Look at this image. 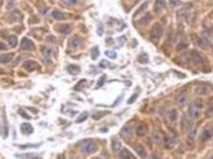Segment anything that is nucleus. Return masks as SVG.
I'll return each mask as SVG.
<instances>
[{"mask_svg":"<svg viewBox=\"0 0 213 159\" xmlns=\"http://www.w3.org/2000/svg\"><path fill=\"white\" fill-rule=\"evenodd\" d=\"M81 150L83 151V153L92 154V153H95V151L97 150V147H96V144L93 143V141L85 140V141H82V143H81Z\"/></svg>","mask_w":213,"mask_h":159,"instance_id":"1","label":"nucleus"},{"mask_svg":"<svg viewBox=\"0 0 213 159\" xmlns=\"http://www.w3.org/2000/svg\"><path fill=\"white\" fill-rule=\"evenodd\" d=\"M201 109H202V102L195 101L193 103H190V106H189V115H190V117H193V119H198L199 115H201Z\"/></svg>","mask_w":213,"mask_h":159,"instance_id":"2","label":"nucleus"},{"mask_svg":"<svg viewBox=\"0 0 213 159\" xmlns=\"http://www.w3.org/2000/svg\"><path fill=\"white\" fill-rule=\"evenodd\" d=\"M162 34H163V28H162V25L160 24H154L153 25V28H151V32H150V38H151V40H156V39H159L160 37H162Z\"/></svg>","mask_w":213,"mask_h":159,"instance_id":"3","label":"nucleus"},{"mask_svg":"<svg viewBox=\"0 0 213 159\" xmlns=\"http://www.w3.org/2000/svg\"><path fill=\"white\" fill-rule=\"evenodd\" d=\"M79 46H81V38L79 37L75 36V37L69 38V40H68V48L69 49H77Z\"/></svg>","mask_w":213,"mask_h":159,"instance_id":"4","label":"nucleus"},{"mask_svg":"<svg viewBox=\"0 0 213 159\" xmlns=\"http://www.w3.org/2000/svg\"><path fill=\"white\" fill-rule=\"evenodd\" d=\"M22 49L24 51H33L34 49V43L28 38H23L22 39Z\"/></svg>","mask_w":213,"mask_h":159,"instance_id":"5","label":"nucleus"},{"mask_svg":"<svg viewBox=\"0 0 213 159\" xmlns=\"http://www.w3.org/2000/svg\"><path fill=\"white\" fill-rule=\"evenodd\" d=\"M146 133H148V125H146L145 123H140L138 126H136V134H138L139 136L145 135Z\"/></svg>","mask_w":213,"mask_h":159,"instance_id":"6","label":"nucleus"},{"mask_svg":"<svg viewBox=\"0 0 213 159\" xmlns=\"http://www.w3.org/2000/svg\"><path fill=\"white\" fill-rule=\"evenodd\" d=\"M38 67H39V66H38V63L34 62V61H27L25 63H24V68H25L27 71H29V72L36 71Z\"/></svg>","mask_w":213,"mask_h":159,"instance_id":"7","label":"nucleus"},{"mask_svg":"<svg viewBox=\"0 0 213 159\" xmlns=\"http://www.w3.org/2000/svg\"><path fill=\"white\" fill-rule=\"evenodd\" d=\"M10 19H12V22H22L23 14L19 12V10H14V12L12 13V15H10Z\"/></svg>","mask_w":213,"mask_h":159,"instance_id":"8","label":"nucleus"},{"mask_svg":"<svg viewBox=\"0 0 213 159\" xmlns=\"http://www.w3.org/2000/svg\"><path fill=\"white\" fill-rule=\"evenodd\" d=\"M20 129H22L23 134H32L33 133V126L28 123H23L22 125H20Z\"/></svg>","mask_w":213,"mask_h":159,"instance_id":"9","label":"nucleus"},{"mask_svg":"<svg viewBox=\"0 0 213 159\" xmlns=\"http://www.w3.org/2000/svg\"><path fill=\"white\" fill-rule=\"evenodd\" d=\"M190 58L193 60L194 63H198V64H201L202 62H203V58H202V56L198 53V52H195V51H193L190 53Z\"/></svg>","mask_w":213,"mask_h":159,"instance_id":"10","label":"nucleus"},{"mask_svg":"<svg viewBox=\"0 0 213 159\" xmlns=\"http://www.w3.org/2000/svg\"><path fill=\"white\" fill-rule=\"evenodd\" d=\"M135 150H136V153H138V155L140 158H146V151H145V148L142 147L141 144H138V145H135Z\"/></svg>","mask_w":213,"mask_h":159,"instance_id":"11","label":"nucleus"},{"mask_svg":"<svg viewBox=\"0 0 213 159\" xmlns=\"http://www.w3.org/2000/svg\"><path fill=\"white\" fill-rule=\"evenodd\" d=\"M120 157H121V159H135V157L131 154V151L127 149L120 150Z\"/></svg>","mask_w":213,"mask_h":159,"instance_id":"12","label":"nucleus"},{"mask_svg":"<svg viewBox=\"0 0 213 159\" xmlns=\"http://www.w3.org/2000/svg\"><path fill=\"white\" fill-rule=\"evenodd\" d=\"M212 136H213V130L212 129H204L203 134H202V140H203V141L209 140Z\"/></svg>","mask_w":213,"mask_h":159,"instance_id":"13","label":"nucleus"},{"mask_svg":"<svg viewBox=\"0 0 213 159\" xmlns=\"http://www.w3.org/2000/svg\"><path fill=\"white\" fill-rule=\"evenodd\" d=\"M67 72L68 73H71V75H77V73H79V67L78 66H76V64H69V66H67Z\"/></svg>","mask_w":213,"mask_h":159,"instance_id":"14","label":"nucleus"},{"mask_svg":"<svg viewBox=\"0 0 213 159\" xmlns=\"http://www.w3.org/2000/svg\"><path fill=\"white\" fill-rule=\"evenodd\" d=\"M165 0H155V12H160V10H163L164 8H165Z\"/></svg>","mask_w":213,"mask_h":159,"instance_id":"15","label":"nucleus"},{"mask_svg":"<svg viewBox=\"0 0 213 159\" xmlns=\"http://www.w3.org/2000/svg\"><path fill=\"white\" fill-rule=\"evenodd\" d=\"M55 29H57L59 33H62V34H67V33L71 32V25H68V24H64V25H59V27H57Z\"/></svg>","mask_w":213,"mask_h":159,"instance_id":"16","label":"nucleus"},{"mask_svg":"<svg viewBox=\"0 0 213 159\" xmlns=\"http://www.w3.org/2000/svg\"><path fill=\"white\" fill-rule=\"evenodd\" d=\"M52 16H53L55 20H63L66 18V14L59 12V10H54V12H52Z\"/></svg>","mask_w":213,"mask_h":159,"instance_id":"17","label":"nucleus"},{"mask_svg":"<svg viewBox=\"0 0 213 159\" xmlns=\"http://www.w3.org/2000/svg\"><path fill=\"white\" fill-rule=\"evenodd\" d=\"M13 57H14V56H13L12 53L3 54V56H0V63H9V62H12Z\"/></svg>","mask_w":213,"mask_h":159,"instance_id":"18","label":"nucleus"},{"mask_svg":"<svg viewBox=\"0 0 213 159\" xmlns=\"http://www.w3.org/2000/svg\"><path fill=\"white\" fill-rule=\"evenodd\" d=\"M18 158H23V159H40L39 155L37 154H30V153H27V154H16Z\"/></svg>","mask_w":213,"mask_h":159,"instance_id":"19","label":"nucleus"},{"mask_svg":"<svg viewBox=\"0 0 213 159\" xmlns=\"http://www.w3.org/2000/svg\"><path fill=\"white\" fill-rule=\"evenodd\" d=\"M120 135L123 136L124 139H129V138L131 136V131H130V129H129L127 126H125V127H123V129H121Z\"/></svg>","mask_w":213,"mask_h":159,"instance_id":"20","label":"nucleus"},{"mask_svg":"<svg viewBox=\"0 0 213 159\" xmlns=\"http://www.w3.org/2000/svg\"><path fill=\"white\" fill-rule=\"evenodd\" d=\"M168 119H169V121H172V123L177 121L178 120V111L177 110H170V111L168 112Z\"/></svg>","mask_w":213,"mask_h":159,"instance_id":"21","label":"nucleus"},{"mask_svg":"<svg viewBox=\"0 0 213 159\" xmlns=\"http://www.w3.org/2000/svg\"><path fill=\"white\" fill-rule=\"evenodd\" d=\"M209 92V88H208V86H204V85H199L197 87V94H199V95H207Z\"/></svg>","mask_w":213,"mask_h":159,"instance_id":"22","label":"nucleus"},{"mask_svg":"<svg viewBox=\"0 0 213 159\" xmlns=\"http://www.w3.org/2000/svg\"><path fill=\"white\" fill-rule=\"evenodd\" d=\"M195 131H197V127L193 126L192 129H189V131H188V140H189V143L192 144L194 140V136H195Z\"/></svg>","mask_w":213,"mask_h":159,"instance_id":"23","label":"nucleus"},{"mask_svg":"<svg viewBox=\"0 0 213 159\" xmlns=\"http://www.w3.org/2000/svg\"><path fill=\"white\" fill-rule=\"evenodd\" d=\"M8 42H9V46L14 48V47H16V44H18V38H16L15 36H9Z\"/></svg>","mask_w":213,"mask_h":159,"instance_id":"24","label":"nucleus"},{"mask_svg":"<svg viewBox=\"0 0 213 159\" xmlns=\"http://www.w3.org/2000/svg\"><path fill=\"white\" fill-rule=\"evenodd\" d=\"M85 86H87V80H79V82L75 86V90L76 91H81Z\"/></svg>","mask_w":213,"mask_h":159,"instance_id":"25","label":"nucleus"},{"mask_svg":"<svg viewBox=\"0 0 213 159\" xmlns=\"http://www.w3.org/2000/svg\"><path fill=\"white\" fill-rule=\"evenodd\" d=\"M175 136H166V141H165V145L168 148H172L174 144H175Z\"/></svg>","mask_w":213,"mask_h":159,"instance_id":"26","label":"nucleus"},{"mask_svg":"<svg viewBox=\"0 0 213 159\" xmlns=\"http://www.w3.org/2000/svg\"><path fill=\"white\" fill-rule=\"evenodd\" d=\"M112 150L114 151H120L121 150V143L118 140H112Z\"/></svg>","mask_w":213,"mask_h":159,"instance_id":"27","label":"nucleus"},{"mask_svg":"<svg viewBox=\"0 0 213 159\" xmlns=\"http://www.w3.org/2000/svg\"><path fill=\"white\" fill-rule=\"evenodd\" d=\"M42 52H43V54H44L45 61H49L51 60V49H49V48L43 47V48H42Z\"/></svg>","mask_w":213,"mask_h":159,"instance_id":"28","label":"nucleus"},{"mask_svg":"<svg viewBox=\"0 0 213 159\" xmlns=\"http://www.w3.org/2000/svg\"><path fill=\"white\" fill-rule=\"evenodd\" d=\"M87 116H88V115H87V112H82L81 115H79V116L77 117V120H76V123H77V124H81V123H83V121H85V120L87 119Z\"/></svg>","mask_w":213,"mask_h":159,"instance_id":"29","label":"nucleus"},{"mask_svg":"<svg viewBox=\"0 0 213 159\" xmlns=\"http://www.w3.org/2000/svg\"><path fill=\"white\" fill-rule=\"evenodd\" d=\"M106 114H107V111H100V112H95V114H93V115H92V117H93V119H95V120H99V119H101V117H102V116H105V115H106Z\"/></svg>","mask_w":213,"mask_h":159,"instance_id":"30","label":"nucleus"},{"mask_svg":"<svg viewBox=\"0 0 213 159\" xmlns=\"http://www.w3.org/2000/svg\"><path fill=\"white\" fill-rule=\"evenodd\" d=\"M187 99H188L187 94H181V95L178 96L177 101H178V103H184V102H186V100H187Z\"/></svg>","mask_w":213,"mask_h":159,"instance_id":"31","label":"nucleus"},{"mask_svg":"<svg viewBox=\"0 0 213 159\" xmlns=\"http://www.w3.org/2000/svg\"><path fill=\"white\" fill-rule=\"evenodd\" d=\"M138 61L140 62V63H148V61H149L148 54H141V56L138 58Z\"/></svg>","mask_w":213,"mask_h":159,"instance_id":"32","label":"nucleus"},{"mask_svg":"<svg viewBox=\"0 0 213 159\" xmlns=\"http://www.w3.org/2000/svg\"><path fill=\"white\" fill-rule=\"evenodd\" d=\"M151 139L154 140L155 143H159V141L162 140V139H160V134L158 133V131H154V133H153V136H151Z\"/></svg>","mask_w":213,"mask_h":159,"instance_id":"33","label":"nucleus"},{"mask_svg":"<svg viewBox=\"0 0 213 159\" xmlns=\"http://www.w3.org/2000/svg\"><path fill=\"white\" fill-rule=\"evenodd\" d=\"M100 52H99V48H93L92 52H91V56H92V60H97V57H99Z\"/></svg>","mask_w":213,"mask_h":159,"instance_id":"34","label":"nucleus"},{"mask_svg":"<svg viewBox=\"0 0 213 159\" xmlns=\"http://www.w3.org/2000/svg\"><path fill=\"white\" fill-rule=\"evenodd\" d=\"M105 81H106V76L102 75V76H101V78H100V81H99V84L96 85V90H97V88H100L101 86H102V85L105 84Z\"/></svg>","mask_w":213,"mask_h":159,"instance_id":"35","label":"nucleus"},{"mask_svg":"<svg viewBox=\"0 0 213 159\" xmlns=\"http://www.w3.org/2000/svg\"><path fill=\"white\" fill-rule=\"evenodd\" d=\"M105 53H106V56L109 57V58H111V60L116 58V53H115V52H112V51H106Z\"/></svg>","mask_w":213,"mask_h":159,"instance_id":"36","label":"nucleus"},{"mask_svg":"<svg viewBox=\"0 0 213 159\" xmlns=\"http://www.w3.org/2000/svg\"><path fill=\"white\" fill-rule=\"evenodd\" d=\"M138 96H139V91H138V92H136V94H134V95H132V96H131V97H130V99H129V101H127V102H129V103H132V102H134V101H135V100H136V97H138Z\"/></svg>","mask_w":213,"mask_h":159,"instance_id":"37","label":"nucleus"},{"mask_svg":"<svg viewBox=\"0 0 213 159\" xmlns=\"http://www.w3.org/2000/svg\"><path fill=\"white\" fill-rule=\"evenodd\" d=\"M150 19H151V16H150V14H146L144 18H142V23L144 24H146V23H149L150 22Z\"/></svg>","mask_w":213,"mask_h":159,"instance_id":"38","label":"nucleus"},{"mask_svg":"<svg viewBox=\"0 0 213 159\" xmlns=\"http://www.w3.org/2000/svg\"><path fill=\"white\" fill-rule=\"evenodd\" d=\"M64 3H66V4H68V5H75V4H77V3H78V0H64Z\"/></svg>","mask_w":213,"mask_h":159,"instance_id":"39","label":"nucleus"},{"mask_svg":"<svg viewBox=\"0 0 213 159\" xmlns=\"http://www.w3.org/2000/svg\"><path fill=\"white\" fill-rule=\"evenodd\" d=\"M146 6H148V3H144V4H142V5L140 6V8H139V10H138V13H136V14H139V13H141L142 10H144V9L146 8Z\"/></svg>","mask_w":213,"mask_h":159,"instance_id":"40","label":"nucleus"},{"mask_svg":"<svg viewBox=\"0 0 213 159\" xmlns=\"http://www.w3.org/2000/svg\"><path fill=\"white\" fill-rule=\"evenodd\" d=\"M8 1H9V3H8V5H6V8H8V9H12L13 6H14V0H8Z\"/></svg>","mask_w":213,"mask_h":159,"instance_id":"41","label":"nucleus"},{"mask_svg":"<svg viewBox=\"0 0 213 159\" xmlns=\"http://www.w3.org/2000/svg\"><path fill=\"white\" fill-rule=\"evenodd\" d=\"M19 114H20V115H22L23 117H25V119H30V116H29V115H28V114H27V112H24V111H22V110H20V111H19Z\"/></svg>","mask_w":213,"mask_h":159,"instance_id":"42","label":"nucleus"},{"mask_svg":"<svg viewBox=\"0 0 213 159\" xmlns=\"http://www.w3.org/2000/svg\"><path fill=\"white\" fill-rule=\"evenodd\" d=\"M213 115V103H211V109L209 111H207V116H212Z\"/></svg>","mask_w":213,"mask_h":159,"instance_id":"43","label":"nucleus"},{"mask_svg":"<svg viewBox=\"0 0 213 159\" xmlns=\"http://www.w3.org/2000/svg\"><path fill=\"white\" fill-rule=\"evenodd\" d=\"M100 66H101V67H107V66H111V64L109 63V62H106V61H102L100 63Z\"/></svg>","mask_w":213,"mask_h":159,"instance_id":"44","label":"nucleus"},{"mask_svg":"<svg viewBox=\"0 0 213 159\" xmlns=\"http://www.w3.org/2000/svg\"><path fill=\"white\" fill-rule=\"evenodd\" d=\"M169 1H170V4H172L173 6H174V5H178V4H179V0H169Z\"/></svg>","mask_w":213,"mask_h":159,"instance_id":"45","label":"nucleus"},{"mask_svg":"<svg viewBox=\"0 0 213 159\" xmlns=\"http://www.w3.org/2000/svg\"><path fill=\"white\" fill-rule=\"evenodd\" d=\"M150 159H160V158H159V157H158V155H156V154H153L151 157H150Z\"/></svg>","mask_w":213,"mask_h":159,"instance_id":"46","label":"nucleus"},{"mask_svg":"<svg viewBox=\"0 0 213 159\" xmlns=\"http://www.w3.org/2000/svg\"><path fill=\"white\" fill-rule=\"evenodd\" d=\"M3 49H5V44H3L0 42V51H3Z\"/></svg>","mask_w":213,"mask_h":159,"instance_id":"47","label":"nucleus"},{"mask_svg":"<svg viewBox=\"0 0 213 159\" xmlns=\"http://www.w3.org/2000/svg\"><path fill=\"white\" fill-rule=\"evenodd\" d=\"M1 3H3V0H0V5H1Z\"/></svg>","mask_w":213,"mask_h":159,"instance_id":"48","label":"nucleus"},{"mask_svg":"<svg viewBox=\"0 0 213 159\" xmlns=\"http://www.w3.org/2000/svg\"><path fill=\"white\" fill-rule=\"evenodd\" d=\"M96 159H100V158H96Z\"/></svg>","mask_w":213,"mask_h":159,"instance_id":"49","label":"nucleus"}]
</instances>
